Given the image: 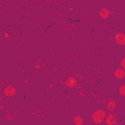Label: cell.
Instances as JSON below:
<instances>
[{
    "mask_svg": "<svg viewBox=\"0 0 125 125\" xmlns=\"http://www.w3.org/2000/svg\"><path fill=\"white\" fill-rule=\"evenodd\" d=\"M105 116H106V112L104 109H98L92 114V120L96 124H101L102 122L104 121Z\"/></svg>",
    "mask_w": 125,
    "mask_h": 125,
    "instance_id": "obj_1",
    "label": "cell"
},
{
    "mask_svg": "<svg viewBox=\"0 0 125 125\" xmlns=\"http://www.w3.org/2000/svg\"><path fill=\"white\" fill-rule=\"evenodd\" d=\"M104 121H105L106 125H115L117 123V117L113 113H108V114H106Z\"/></svg>",
    "mask_w": 125,
    "mask_h": 125,
    "instance_id": "obj_2",
    "label": "cell"
},
{
    "mask_svg": "<svg viewBox=\"0 0 125 125\" xmlns=\"http://www.w3.org/2000/svg\"><path fill=\"white\" fill-rule=\"evenodd\" d=\"M15 94H16V89L12 85H8L4 89V95L6 97H13Z\"/></svg>",
    "mask_w": 125,
    "mask_h": 125,
    "instance_id": "obj_3",
    "label": "cell"
},
{
    "mask_svg": "<svg viewBox=\"0 0 125 125\" xmlns=\"http://www.w3.org/2000/svg\"><path fill=\"white\" fill-rule=\"evenodd\" d=\"M114 39H115V41H116L119 45H124V44H125V35H124L123 33H121V32L117 33V34L115 35Z\"/></svg>",
    "mask_w": 125,
    "mask_h": 125,
    "instance_id": "obj_4",
    "label": "cell"
},
{
    "mask_svg": "<svg viewBox=\"0 0 125 125\" xmlns=\"http://www.w3.org/2000/svg\"><path fill=\"white\" fill-rule=\"evenodd\" d=\"M124 76H125V71H124V69H122V68H117V69L114 71V77H115V78L123 79Z\"/></svg>",
    "mask_w": 125,
    "mask_h": 125,
    "instance_id": "obj_5",
    "label": "cell"
},
{
    "mask_svg": "<svg viewBox=\"0 0 125 125\" xmlns=\"http://www.w3.org/2000/svg\"><path fill=\"white\" fill-rule=\"evenodd\" d=\"M99 13H100V17H101L102 19H106V18L109 16V14H110V12H109L106 8H102V9H100Z\"/></svg>",
    "mask_w": 125,
    "mask_h": 125,
    "instance_id": "obj_6",
    "label": "cell"
},
{
    "mask_svg": "<svg viewBox=\"0 0 125 125\" xmlns=\"http://www.w3.org/2000/svg\"><path fill=\"white\" fill-rule=\"evenodd\" d=\"M64 84L68 87H75L76 86V80L73 77H68L67 80L64 82Z\"/></svg>",
    "mask_w": 125,
    "mask_h": 125,
    "instance_id": "obj_7",
    "label": "cell"
},
{
    "mask_svg": "<svg viewBox=\"0 0 125 125\" xmlns=\"http://www.w3.org/2000/svg\"><path fill=\"white\" fill-rule=\"evenodd\" d=\"M107 108L110 111H112V110L115 109V102L112 99H109L108 100V102H107Z\"/></svg>",
    "mask_w": 125,
    "mask_h": 125,
    "instance_id": "obj_8",
    "label": "cell"
},
{
    "mask_svg": "<svg viewBox=\"0 0 125 125\" xmlns=\"http://www.w3.org/2000/svg\"><path fill=\"white\" fill-rule=\"evenodd\" d=\"M73 122L75 125H83V118L81 116H75L73 118Z\"/></svg>",
    "mask_w": 125,
    "mask_h": 125,
    "instance_id": "obj_9",
    "label": "cell"
},
{
    "mask_svg": "<svg viewBox=\"0 0 125 125\" xmlns=\"http://www.w3.org/2000/svg\"><path fill=\"white\" fill-rule=\"evenodd\" d=\"M118 91H119L121 96H125V85H121L120 88L118 89Z\"/></svg>",
    "mask_w": 125,
    "mask_h": 125,
    "instance_id": "obj_10",
    "label": "cell"
},
{
    "mask_svg": "<svg viewBox=\"0 0 125 125\" xmlns=\"http://www.w3.org/2000/svg\"><path fill=\"white\" fill-rule=\"evenodd\" d=\"M120 64H121V68H122V69H124V68H125V58H123V59L121 60Z\"/></svg>",
    "mask_w": 125,
    "mask_h": 125,
    "instance_id": "obj_11",
    "label": "cell"
},
{
    "mask_svg": "<svg viewBox=\"0 0 125 125\" xmlns=\"http://www.w3.org/2000/svg\"><path fill=\"white\" fill-rule=\"evenodd\" d=\"M35 67H36V68H40V65H38V64H36V65H35Z\"/></svg>",
    "mask_w": 125,
    "mask_h": 125,
    "instance_id": "obj_12",
    "label": "cell"
}]
</instances>
